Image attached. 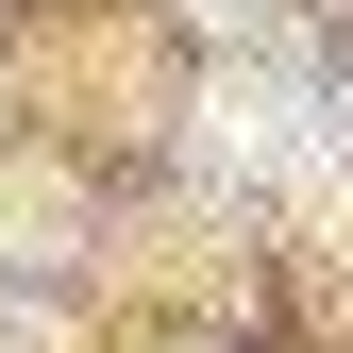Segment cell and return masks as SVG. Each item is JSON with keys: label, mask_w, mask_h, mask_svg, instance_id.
<instances>
[{"label": "cell", "mask_w": 353, "mask_h": 353, "mask_svg": "<svg viewBox=\"0 0 353 353\" xmlns=\"http://www.w3.org/2000/svg\"><path fill=\"white\" fill-rule=\"evenodd\" d=\"M303 152H320V101L303 84H219L202 101V168H236V185H286Z\"/></svg>", "instance_id": "6da1fadb"}, {"label": "cell", "mask_w": 353, "mask_h": 353, "mask_svg": "<svg viewBox=\"0 0 353 353\" xmlns=\"http://www.w3.org/2000/svg\"><path fill=\"white\" fill-rule=\"evenodd\" d=\"M185 17H202V34H270V0H185Z\"/></svg>", "instance_id": "7a4b0ae2"}]
</instances>
